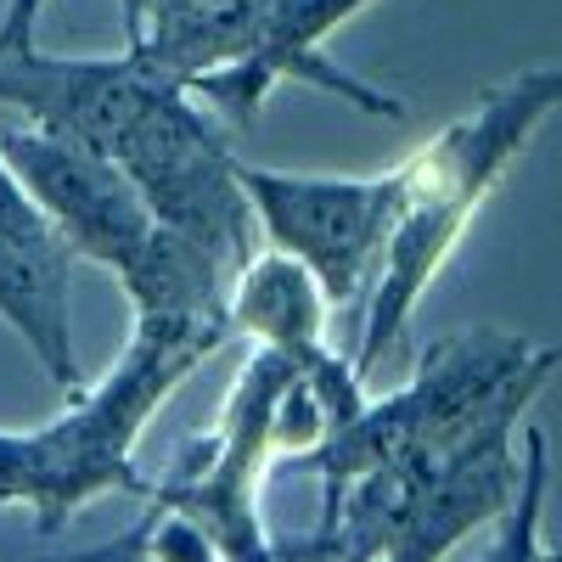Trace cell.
<instances>
[{"instance_id":"11","label":"cell","mask_w":562,"mask_h":562,"mask_svg":"<svg viewBox=\"0 0 562 562\" xmlns=\"http://www.w3.org/2000/svg\"><path fill=\"white\" fill-rule=\"evenodd\" d=\"M326 326H333V299L321 293V281L293 254L265 248L231 281V333L254 338L259 349L288 355L299 371L333 355Z\"/></svg>"},{"instance_id":"2","label":"cell","mask_w":562,"mask_h":562,"mask_svg":"<svg viewBox=\"0 0 562 562\" xmlns=\"http://www.w3.org/2000/svg\"><path fill=\"white\" fill-rule=\"evenodd\" d=\"M557 108H562V68H524L506 85L484 90L473 113L428 135L405 164H394V225L378 288L360 310V344H355L360 383L405 344V326L422 293L434 288V276L461 248L484 198L506 180V169L524 158L535 130Z\"/></svg>"},{"instance_id":"17","label":"cell","mask_w":562,"mask_h":562,"mask_svg":"<svg viewBox=\"0 0 562 562\" xmlns=\"http://www.w3.org/2000/svg\"><path fill=\"white\" fill-rule=\"evenodd\" d=\"M551 562H562V551H551Z\"/></svg>"},{"instance_id":"9","label":"cell","mask_w":562,"mask_h":562,"mask_svg":"<svg viewBox=\"0 0 562 562\" xmlns=\"http://www.w3.org/2000/svg\"><path fill=\"white\" fill-rule=\"evenodd\" d=\"M557 360H562V349H551L529 378L506 394V405L473 439L456 445V456L434 473V484L422 490L416 512L400 524V535L389 540V551L378 562H445L467 535H479V529L506 518L512 501H518V484H524V456L512 450V434H518L524 411L535 405V394L557 371Z\"/></svg>"},{"instance_id":"16","label":"cell","mask_w":562,"mask_h":562,"mask_svg":"<svg viewBox=\"0 0 562 562\" xmlns=\"http://www.w3.org/2000/svg\"><path fill=\"white\" fill-rule=\"evenodd\" d=\"M540 562H551V546H546V551H540Z\"/></svg>"},{"instance_id":"14","label":"cell","mask_w":562,"mask_h":562,"mask_svg":"<svg viewBox=\"0 0 562 562\" xmlns=\"http://www.w3.org/2000/svg\"><path fill=\"white\" fill-rule=\"evenodd\" d=\"M0 237L29 248V254H74L63 237H57V225L45 220V209L29 198V186L18 180V169L7 164V153H0ZM79 259V254H74Z\"/></svg>"},{"instance_id":"15","label":"cell","mask_w":562,"mask_h":562,"mask_svg":"<svg viewBox=\"0 0 562 562\" xmlns=\"http://www.w3.org/2000/svg\"><path fill=\"white\" fill-rule=\"evenodd\" d=\"M40 12H45V0H7V12H0V57L34 52Z\"/></svg>"},{"instance_id":"8","label":"cell","mask_w":562,"mask_h":562,"mask_svg":"<svg viewBox=\"0 0 562 562\" xmlns=\"http://www.w3.org/2000/svg\"><path fill=\"white\" fill-rule=\"evenodd\" d=\"M169 85L175 79L158 74L130 45L113 57H52L40 45L18 57H0V102L18 108L34 130L63 135L74 147H90L113 164Z\"/></svg>"},{"instance_id":"5","label":"cell","mask_w":562,"mask_h":562,"mask_svg":"<svg viewBox=\"0 0 562 562\" xmlns=\"http://www.w3.org/2000/svg\"><path fill=\"white\" fill-rule=\"evenodd\" d=\"M237 164L243 158L225 147V135H214V119L186 85L164 90L158 108L140 119L130 147L119 153V169L135 180L153 220L192 237L231 270H243L259 254V220L237 180Z\"/></svg>"},{"instance_id":"12","label":"cell","mask_w":562,"mask_h":562,"mask_svg":"<svg viewBox=\"0 0 562 562\" xmlns=\"http://www.w3.org/2000/svg\"><path fill=\"white\" fill-rule=\"evenodd\" d=\"M0 321L29 344V355L57 389H79L74 254H29L0 237Z\"/></svg>"},{"instance_id":"1","label":"cell","mask_w":562,"mask_h":562,"mask_svg":"<svg viewBox=\"0 0 562 562\" xmlns=\"http://www.w3.org/2000/svg\"><path fill=\"white\" fill-rule=\"evenodd\" d=\"M231 338V315H135L124 355L90 389H68V411L40 428H0V518L34 512L57 535L74 512L108 495H153L135 445L158 405Z\"/></svg>"},{"instance_id":"13","label":"cell","mask_w":562,"mask_h":562,"mask_svg":"<svg viewBox=\"0 0 562 562\" xmlns=\"http://www.w3.org/2000/svg\"><path fill=\"white\" fill-rule=\"evenodd\" d=\"M546 479H551V456H546V434L529 428L524 439V484L512 512L495 524V540L473 557V562H540L546 540H540V518H546Z\"/></svg>"},{"instance_id":"10","label":"cell","mask_w":562,"mask_h":562,"mask_svg":"<svg viewBox=\"0 0 562 562\" xmlns=\"http://www.w3.org/2000/svg\"><path fill=\"white\" fill-rule=\"evenodd\" d=\"M371 0H276L270 7V23L254 45V57L231 74H214L203 79L192 97L209 102L225 124L248 130L265 108V97L281 85V79H299L310 90H326V97H338L371 119H405V102L394 90L371 85L360 74H349L333 52H326V34H338L349 18H360Z\"/></svg>"},{"instance_id":"6","label":"cell","mask_w":562,"mask_h":562,"mask_svg":"<svg viewBox=\"0 0 562 562\" xmlns=\"http://www.w3.org/2000/svg\"><path fill=\"white\" fill-rule=\"evenodd\" d=\"M270 248L293 254L333 310H366L394 225V169L383 175H288L237 164Z\"/></svg>"},{"instance_id":"4","label":"cell","mask_w":562,"mask_h":562,"mask_svg":"<svg viewBox=\"0 0 562 562\" xmlns=\"http://www.w3.org/2000/svg\"><path fill=\"white\" fill-rule=\"evenodd\" d=\"M299 366L276 349L243 360L237 383L225 394L220 428L192 434L175 456L169 473L153 484L147 512H186L209 529L220 562H276V535L265 529V467L276 456V400L288 394Z\"/></svg>"},{"instance_id":"3","label":"cell","mask_w":562,"mask_h":562,"mask_svg":"<svg viewBox=\"0 0 562 562\" xmlns=\"http://www.w3.org/2000/svg\"><path fill=\"white\" fill-rule=\"evenodd\" d=\"M546 355L551 349H535L529 338L501 333V326H473V333L428 344L405 389L366 400L349 428L293 456L299 473L321 479V524L338 512L355 479L378 473L400 456H450L456 445H467Z\"/></svg>"},{"instance_id":"7","label":"cell","mask_w":562,"mask_h":562,"mask_svg":"<svg viewBox=\"0 0 562 562\" xmlns=\"http://www.w3.org/2000/svg\"><path fill=\"white\" fill-rule=\"evenodd\" d=\"M0 153H7V164L29 186V198L45 209V220L57 225V237L79 259H97L113 276H124L147 254L158 220L113 158L74 147L63 135H45L34 124L0 130Z\"/></svg>"}]
</instances>
